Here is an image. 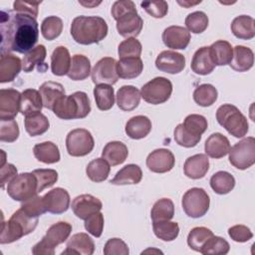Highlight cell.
Segmentation results:
<instances>
[{"instance_id": "obj_1", "label": "cell", "mask_w": 255, "mask_h": 255, "mask_svg": "<svg viewBox=\"0 0 255 255\" xmlns=\"http://www.w3.org/2000/svg\"><path fill=\"white\" fill-rule=\"evenodd\" d=\"M1 55L10 52L28 53L38 41L39 28L35 18L15 11H1Z\"/></svg>"}, {"instance_id": "obj_2", "label": "cell", "mask_w": 255, "mask_h": 255, "mask_svg": "<svg viewBox=\"0 0 255 255\" xmlns=\"http://www.w3.org/2000/svg\"><path fill=\"white\" fill-rule=\"evenodd\" d=\"M71 35L78 44H98L107 37L108 25L100 16H78L71 24Z\"/></svg>"}, {"instance_id": "obj_3", "label": "cell", "mask_w": 255, "mask_h": 255, "mask_svg": "<svg viewBox=\"0 0 255 255\" xmlns=\"http://www.w3.org/2000/svg\"><path fill=\"white\" fill-rule=\"evenodd\" d=\"M38 225V218L28 215L21 207L15 211L10 219L2 224L0 243L8 244L19 240L33 232Z\"/></svg>"}, {"instance_id": "obj_4", "label": "cell", "mask_w": 255, "mask_h": 255, "mask_svg": "<svg viewBox=\"0 0 255 255\" xmlns=\"http://www.w3.org/2000/svg\"><path fill=\"white\" fill-rule=\"evenodd\" d=\"M207 120L197 114L188 115L182 124L174 129L175 142L183 147H193L201 139V134L207 129Z\"/></svg>"}, {"instance_id": "obj_5", "label": "cell", "mask_w": 255, "mask_h": 255, "mask_svg": "<svg viewBox=\"0 0 255 255\" xmlns=\"http://www.w3.org/2000/svg\"><path fill=\"white\" fill-rule=\"evenodd\" d=\"M53 113L62 120L84 119L91 112V103L85 92H75L63 97L53 108Z\"/></svg>"}, {"instance_id": "obj_6", "label": "cell", "mask_w": 255, "mask_h": 255, "mask_svg": "<svg viewBox=\"0 0 255 255\" xmlns=\"http://www.w3.org/2000/svg\"><path fill=\"white\" fill-rule=\"evenodd\" d=\"M216 120L234 137H243L248 132L249 125L246 117L233 105L220 106L216 111Z\"/></svg>"}, {"instance_id": "obj_7", "label": "cell", "mask_w": 255, "mask_h": 255, "mask_svg": "<svg viewBox=\"0 0 255 255\" xmlns=\"http://www.w3.org/2000/svg\"><path fill=\"white\" fill-rule=\"evenodd\" d=\"M8 195L16 201H25L37 195L38 183L32 172H23L14 177L7 186Z\"/></svg>"}, {"instance_id": "obj_8", "label": "cell", "mask_w": 255, "mask_h": 255, "mask_svg": "<svg viewBox=\"0 0 255 255\" xmlns=\"http://www.w3.org/2000/svg\"><path fill=\"white\" fill-rule=\"evenodd\" d=\"M181 204L183 211L187 216L191 218H199L205 215L208 211L210 199L203 188L192 187L183 194Z\"/></svg>"}, {"instance_id": "obj_9", "label": "cell", "mask_w": 255, "mask_h": 255, "mask_svg": "<svg viewBox=\"0 0 255 255\" xmlns=\"http://www.w3.org/2000/svg\"><path fill=\"white\" fill-rule=\"evenodd\" d=\"M229 162L236 168L244 170L255 162V138L248 136L235 143L229 149Z\"/></svg>"}, {"instance_id": "obj_10", "label": "cell", "mask_w": 255, "mask_h": 255, "mask_svg": "<svg viewBox=\"0 0 255 255\" xmlns=\"http://www.w3.org/2000/svg\"><path fill=\"white\" fill-rule=\"evenodd\" d=\"M172 84L164 77H156L141 87L140 96L148 104L165 103L171 96Z\"/></svg>"}, {"instance_id": "obj_11", "label": "cell", "mask_w": 255, "mask_h": 255, "mask_svg": "<svg viewBox=\"0 0 255 255\" xmlns=\"http://www.w3.org/2000/svg\"><path fill=\"white\" fill-rule=\"evenodd\" d=\"M94 146V137L86 128H75L67 134L66 147L72 156H85L93 150Z\"/></svg>"}, {"instance_id": "obj_12", "label": "cell", "mask_w": 255, "mask_h": 255, "mask_svg": "<svg viewBox=\"0 0 255 255\" xmlns=\"http://www.w3.org/2000/svg\"><path fill=\"white\" fill-rule=\"evenodd\" d=\"M91 76L93 83L96 85H115L119 80L116 59L105 57L99 60L94 66Z\"/></svg>"}, {"instance_id": "obj_13", "label": "cell", "mask_w": 255, "mask_h": 255, "mask_svg": "<svg viewBox=\"0 0 255 255\" xmlns=\"http://www.w3.org/2000/svg\"><path fill=\"white\" fill-rule=\"evenodd\" d=\"M21 93L15 89L0 91V121L14 120L20 112Z\"/></svg>"}, {"instance_id": "obj_14", "label": "cell", "mask_w": 255, "mask_h": 255, "mask_svg": "<svg viewBox=\"0 0 255 255\" xmlns=\"http://www.w3.org/2000/svg\"><path fill=\"white\" fill-rule=\"evenodd\" d=\"M175 163L173 153L166 148H157L151 151L146 157V166L155 173L170 171Z\"/></svg>"}, {"instance_id": "obj_15", "label": "cell", "mask_w": 255, "mask_h": 255, "mask_svg": "<svg viewBox=\"0 0 255 255\" xmlns=\"http://www.w3.org/2000/svg\"><path fill=\"white\" fill-rule=\"evenodd\" d=\"M143 26L141 17L137 14L136 9L127 12L117 20V30L125 38L137 37Z\"/></svg>"}, {"instance_id": "obj_16", "label": "cell", "mask_w": 255, "mask_h": 255, "mask_svg": "<svg viewBox=\"0 0 255 255\" xmlns=\"http://www.w3.org/2000/svg\"><path fill=\"white\" fill-rule=\"evenodd\" d=\"M155 67L167 74H178L185 67V57L174 51H162L155 59Z\"/></svg>"}, {"instance_id": "obj_17", "label": "cell", "mask_w": 255, "mask_h": 255, "mask_svg": "<svg viewBox=\"0 0 255 255\" xmlns=\"http://www.w3.org/2000/svg\"><path fill=\"white\" fill-rule=\"evenodd\" d=\"M43 201L48 212L61 214L66 212L70 207V194L66 189L56 187L43 196Z\"/></svg>"}, {"instance_id": "obj_18", "label": "cell", "mask_w": 255, "mask_h": 255, "mask_svg": "<svg viewBox=\"0 0 255 255\" xmlns=\"http://www.w3.org/2000/svg\"><path fill=\"white\" fill-rule=\"evenodd\" d=\"M102 201L92 194H81L72 201V210L80 219H87L90 215L101 211Z\"/></svg>"}, {"instance_id": "obj_19", "label": "cell", "mask_w": 255, "mask_h": 255, "mask_svg": "<svg viewBox=\"0 0 255 255\" xmlns=\"http://www.w3.org/2000/svg\"><path fill=\"white\" fill-rule=\"evenodd\" d=\"M162 41L167 48L184 50L190 42V33L181 26H169L162 32Z\"/></svg>"}, {"instance_id": "obj_20", "label": "cell", "mask_w": 255, "mask_h": 255, "mask_svg": "<svg viewBox=\"0 0 255 255\" xmlns=\"http://www.w3.org/2000/svg\"><path fill=\"white\" fill-rule=\"evenodd\" d=\"M64 254H78V255H92L95 251V243L87 233H76L68 240Z\"/></svg>"}, {"instance_id": "obj_21", "label": "cell", "mask_w": 255, "mask_h": 255, "mask_svg": "<svg viewBox=\"0 0 255 255\" xmlns=\"http://www.w3.org/2000/svg\"><path fill=\"white\" fill-rule=\"evenodd\" d=\"M72 232V225L66 221H59L51 225L42 241L47 244L50 248L55 250V247L64 243Z\"/></svg>"}, {"instance_id": "obj_22", "label": "cell", "mask_w": 255, "mask_h": 255, "mask_svg": "<svg viewBox=\"0 0 255 255\" xmlns=\"http://www.w3.org/2000/svg\"><path fill=\"white\" fill-rule=\"evenodd\" d=\"M209 169V159L206 154L198 153L189 156L183 165L184 174L191 179L204 177Z\"/></svg>"}, {"instance_id": "obj_23", "label": "cell", "mask_w": 255, "mask_h": 255, "mask_svg": "<svg viewBox=\"0 0 255 255\" xmlns=\"http://www.w3.org/2000/svg\"><path fill=\"white\" fill-rule=\"evenodd\" d=\"M229 139L220 132L210 134L204 143L206 155L212 158H221L225 156L230 149Z\"/></svg>"}, {"instance_id": "obj_24", "label": "cell", "mask_w": 255, "mask_h": 255, "mask_svg": "<svg viewBox=\"0 0 255 255\" xmlns=\"http://www.w3.org/2000/svg\"><path fill=\"white\" fill-rule=\"evenodd\" d=\"M39 92L42 97L43 106L48 110H53L54 106L66 96L63 85L52 81L43 83L39 89Z\"/></svg>"}, {"instance_id": "obj_25", "label": "cell", "mask_w": 255, "mask_h": 255, "mask_svg": "<svg viewBox=\"0 0 255 255\" xmlns=\"http://www.w3.org/2000/svg\"><path fill=\"white\" fill-rule=\"evenodd\" d=\"M140 91L133 86H123L117 93V105L125 111L130 112L136 109L140 102Z\"/></svg>"}, {"instance_id": "obj_26", "label": "cell", "mask_w": 255, "mask_h": 255, "mask_svg": "<svg viewBox=\"0 0 255 255\" xmlns=\"http://www.w3.org/2000/svg\"><path fill=\"white\" fill-rule=\"evenodd\" d=\"M22 69V62L19 57L13 54L1 55L0 59V83L14 81Z\"/></svg>"}, {"instance_id": "obj_27", "label": "cell", "mask_w": 255, "mask_h": 255, "mask_svg": "<svg viewBox=\"0 0 255 255\" xmlns=\"http://www.w3.org/2000/svg\"><path fill=\"white\" fill-rule=\"evenodd\" d=\"M254 64L253 51L245 46L237 45L233 48V56L230 61V67L236 72H247Z\"/></svg>"}, {"instance_id": "obj_28", "label": "cell", "mask_w": 255, "mask_h": 255, "mask_svg": "<svg viewBox=\"0 0 255 255\" xmlns=\"http://www.w3.org/2000/svg\"><path fill=\"white\" fill-rule=\"evenodd\" d=\"M43 107V101L39 91L35 89H27L21 93L20 113L23 116L26 117L40 113Z\"/></svg>"}, {"instance_id": "obj_29", "label": "cell", "mask_w": 255, "mask_h": 255, "mask_svg": "<svg viewBox=\"0 0 255 255\" xmlns=\"http://www.w3.org/2000/svg\"><path fill=\"white\" fill-rule=\"evenodd\" d=\"M191 70L201 76L209 75L215 68V65L211 59L209 47H201L194 53L191 64Z\"/></svg>"}, {"instance_id": "obj_30", "label": "cell", "mask_w": 255, "mask_h": 255, "mask_svg": "<svg viewBox=\"0 0 255 255\" xmlns=\"http://www.w3.org/2000/svg\"><path fill=\"white\" fill-rule=\"evenodd\" d=\"M128 149L127 145L124 142L117 140L108 142L102 151V157L106 159L112 166L125 162L128 158Z\"/></svg>"}, {"instance_id": "obj_31", "label": "cell", "mask_w": 255, "mask_h": 255, "mask_svg": "<svg viewBox=\"0 0 255 255\" xmlns=\"http://www.w3.org/2000/svg\"><path fill=\"white\" fill-rule=\"evenodd\" d=\"M125 130L130 138L140 139L150 132L151 122L145 116H135L128 121Z\"/></svg>"}, {"instance_id": "obj_32", "label": "cell", "mask_w": 255, "mask_h": 255, "mask_svg": "<svg viewBox=\"0 0 255 255\" xmlns=\"http://www.w3.org/2000/svg\"><path fill=\"white\" fill-rule=\"evenodd\" d=\"M69 50L64 46H58L51 55V71L55 76H65L71 67Z\"/></svg>"}, {"instance_id": "obj_33", "label": "cell", "mask_w": 255, "mask_h": 255, "mask_svg": "<svg viewBox=\"0 0 255 255\" xmlns=\"http://www.w3.org/2000/svg\"><path fill=\"white\" fill-rule=\"evenodd\" d=\"M230 28L233 35L241 40H250L255 36V21L248 15H240L234 18Z\"/></svg>"}, {"instance_id": "obj_34", "label": "cell", "mask_w": 255, "mask_h": 255, "mask_svg": "<svg viewBox=\"0 0 255 255\" xmlns=\"http://www.w3.org/2000/svg\"><path fill=\"white\" fill-rule=\"evenodd\" d=\"M142 178L141 168L133 163L125 165L120 169L115 177L111 179L110 183L115 185H126V184H137Z\"/></svg>"}, {"instance_id": "obj_35", "label": "cell", "mask_w": 255, "mask_h": 255, "mask_svg": "<svg viewBox=\"0 0 255 255\" xmlns=\"http://www.w3.org/2000/svg\"><path fill=\"white\" fill-rule=\"evenodd\" d=\"M210 56L215 66L229 65L233 56L231 44L225 40H218L209 46Z\"/></svg>"}, {"instance_id": "obj_36", "label": "cell", "mask_w": 255, "mask_h": 255, "mask_svg": "<svg viewBox=\"0 0 255 255\" xmlns=\"http://www.w3.org/2000/svg\"><path fill=\"white\" fill-rule=\"evenodd\" d=\"M33 153L37 160L47 164L56 163L61 157L59 147L52 141H44L35 144L33 147Z\"/></svg>"}, {"instance_id": "obj_37", "label": "cell", "mask_w": 255, "mask_h": 255, "mask_svg": "<svg viewBox=\"0 0 255 255\" xmlns=\"http://www.w3.org/2000/svg\"><path fill=\"white\" fill-rule=\"evenodd\" d=\"M143 70L140 58H125L117 62V72L119 78L129 80L138 77Z\"/></svg>"}, {"instance_id": "obj_38", "label": "cell", "mask_w": 255, "mask_h": 255, "mask_svg": "<svg viewBox=\"0 0 255 255\" xmlns=\"http://www.w3.org/2000/svg\"><path fill=\"white\" fill-rule=\"evenodd\" d=\"M91 62L88 57L76 54L72 57L68 77L73 81H83L91 74Z\"/></svg>"}, {"instance_id": "obj_39", "label": "cell", "mask_w": 255, "mask_h": 255, "mask_svg": "<svg viewBox=\"0 0 255 255\" xmlns=\"http://www.w3.org/2000/svg\"><path fill=\"white\" fill-rule=\"evenodd\" d=\"M47 51L44 45H38L25 54L22 61V69L26 73H30L35 67H38L39 71H42L41 66L44 65Z\"/></svg>"}, {"instance_id": "obj_40", "label": "cell", "mask_w": 255, "mask_h": 255, "mask_svg": "<svg viewBox=\"0 0 255 255\" xmlns=\"http://www.w3.org/2000/svg\"><path fill=\"white\" fill-rule=\"evenodd\" d=\"M24 125H25V129L26 131L31 135V136H37L45 133L49 128H50V123L48 118L43 115L41 112L26 116L24 120Z\"/></svg>"}, {"instance_id": "obj_41", "label": "cell", "mask_w": 255, "mask_h": 255, "mask_svg": "<svg viewBox=\"0 0 255 255\" xmlns=\"http://www.w3.org/2000/svg\"><path fill=\"white\" fill-rule=\"evenodd\" d=\"M210 186L217 194H227L235 186V178L227 171H217L210 178Z\"/></svg>"}, {"instance_id": "obj_42", "label": "cell", "mask_w": 255, "mask_h": 255, "mask_svg": "<svg viewBox=\"0 0 255 255\" xmlns=\"http://www.w3.org/2000/svg\"><path fill=\"white\" fill-rule=\"evenodd\" d=\"M94 97L96 105L101 111H109L115 104L114 88L110 85H97L94 88Z\"/></svg>"}, {"instance_id": "obj_43", "label": "cell", "mask_w": 255, "mask_h": 255, "mask_svg": "<svg viewBox=\"0 0 255 255\" xmlns=\"http://www.w3.org/2000/svg\"><path fill=\"white\" fill-rule=\"evenodd\" d=\"M111 167L109 162L102 158H96L90 161L86 167L88 177L94 182H102L106 180L110 174Z\"/></svg>"}, {"instance_id": "obj_44", "label": "cell", "mask_w": 255, "mask_h": 255, "mask_svg": "<svg viewBox=\"0 0 255 255\" xmlns=\"http://www.w3.org/2000/svg\"><path fill=\"white\" fill-rule=\"evenodd\" d=\"M154 235L162 241H172L179 234V226L176 222L169 220L152 221Z\"/></svg>"}, {"instance_id": "obj_45", "label": "cell", "mask_w": 255, "mask_h": 255, "mask_svg": "<svg viewBox=\"0 0 255 255\" xmlns=\"http://www.w3.org/2000/svg\"><path fill=\"white\" fill-rule=\"evenodd\" d=\"M218 97L216 88L210 84H202L193 92V100L200 107L212 106Z\"/></svg>"}, {"instance_id": "obj_46", "label": "cell", "mask_w": 255, "mask_h": 255, "mask_svg": "<svg viewBox=\"0 0 255 255\" xmlns=\"http://www.w3.org/2000/svg\"><path fill=\"white\" fill-rule=\"evenodd\" d=\"M174 215V204L169 198L158 199L152 206L150 217L152 221L170 220Z\"/></svg>"}, {"instance_id": "obj_47", "label": "cell", "mask_w": 255, "mask_h": 255, "mask_svg": "<svg viewBox=\"0 0 255 255\" xmlns=\"http://www.w3.org/2000/svg\"><path fill=\"white\" fill-rule=\"evenodd\" d=\"M213 235V232L207 227H194L188 233L187 244L192 250L200 252L201 248L206 243V241Z\"/></svg>"}, {"instance_id": "obj_48", "label": "cell", "mask_w": 255, "mask_h": 255, "mask_svg": "<svg viewBox=\"0 0 255 255\" xmlns=\"http://www.w3.org/2000/svg\"><path fill=\"white\" fill-rule=\"evenodd\" d=\"M63 31V21L57 16H49L45 18L41 24V32L43 37L52 41L58 38Z\"/></svg>"}, {"instance_id": "obj_49", "label": "cell", "mask_w": 255, "mask_h": 255, "mask_svg": "<svg viewBox=\"0 0 255 255\" xmlns=\"http://www.w3.org/2000/svg\"><path fill=\"white\" fill-rule=\"evenodd\" d=\"M229 250V243L224 238L213 235L206 241L199 253L204 255H225Z\"/></svg>"}, {"instance_id": "obj_50", "label": "cell", "mask_w": 255, "mask_h": 255, "mask_svg": "<svg viewBox=\"0 0 255 255\" xmlns=\"http://www.w3.org/2000/svg\"><path fill=\"white\" fill-rule=\"evenodd\" d=\"M185 26L189 33L200 34L208 27V17L202 11L192 12L186 16Z\"/></svg>"}, {"instance_id": "obj_51", "label": "cell", "mask_w": 255, "mask_h": 255, "mask_svg": "<svg viewBox=\"0 0 255 255\" xmlns=\"http://www.w3.org/2000/svg\"><path fill=\"white\" fill-rule=\"evenodd\" d=\"M141 44L136 38H128L120 43L118 53L120 59L139 58L141 54Z\"/></svg>"}, {"instance_id": "obj_52", "label": "cell", "mask_w": 255, "mask_h": 255, "mask_svg": "<svg viewBox=\"0 0 255 255\" xmlns=\"http://www.w3.org/2000/svg\"><path fill=\"white\" fill-rule=\"evenodd\" d=\"M38 183V192L43 191L47 187L53 186L58 180V172L51 168H40L32 171Z\"/></svg>"}, {"instance_id": "obj_53", "label": "cell", "mask_w": 255, "mask_h": 255, "mask_svg": "<svg viewBox=\"0 0 255 255\" xmlns=\"http://www.w3.org/2000/svg\"><path fill=\"white\" fill-rule=\"evenodd\" d=\"M19 127L15 120L0 121V140L13 142L19 137Z\"/></svg>"}, {"instance_id": "obj_54", "label": "cell", "mask_w": 255, "mask_h": 255, "mask_svg": "<svg viewBox=\"0 0 255 255\" xmlns=\"http://www.w3.org/2000/svg\"><path fill=\"white\" fill-rule=\"evenodd\" d=\"M21 208L32 217H39L45 212H47L46 207L44 205L43 196H34L28 200H25L21 204Z\"/></svg>"}, {"instance_id": "obj_55", "label": "cell", "mask_w": 255, "mask_h": 255, "mask_svg": "<svg viewBox=\"0 0 255 255\" xmlns=\"http://www.w3.org/2000/svg\"><path fill=\"white\" fill-rule=\"evenodd\" d=\"M104 223H105L104 215L99 211L90 215L87 219H85V228L90 234L99 238L103 233Z\"/></svg>"}, {"instance_id": "obj_56", "label": "cell", "mask_w": 255, "mask_h": 255, "mask_svg": "<svg viewBox=\"0 0 255 255\" xmlns=\"http://www.w3.org/2000/svg\"><path fill=\"white\" fill-rule=\"evenodd\" d=\"M140 6L144 11L153 18H163L168 11V4L166 1H143Z\"/></svg>"}, {"instance_id": "obj_57", "label": "cell", "mask_w": 255, "mask_h": 255, "mask_svg": "<svg viewBox=\"0 0 255 255\" xmlns=\"http://www.w3.org/2000/svg\"><path fill=\"white\" fill-rule=\"evenodd\" d=\"M128 245L120 238L109 239L104 247L105 255H128Z\"/></svg>"}, {"instance_id": "obj_58", "label": "cell", "mask_w": 255, "mask_h": 255, "mask_svg": "<svg viewBox=\"0 0 255 255\" xmlns=\"http://www.w3.org/2000/svg\"><path fill=\"white\" fill-rule=\"evenodd\" d=\"M228 235L236 242H247L253 237L252 231L245 225H234L228 229Z\"/></svg>"}, {"instance_id": "obj_59", "label": "cell", "mask_w": 255, "mask_h": 255, "mask_svg": "<svg viewBox=\"0 0 255 255\" xmlns=\"http://www.w3.org/2000/svg\"><path fill=\"white\" fill-rule=\"evenodd\" d=\"M134 9H135L134 2H132L130 0H119L113 4L111 13H112L113 18L117 21L122 15L126 14L128 11L134 10Z\"/></svg>"}, {"instance_id": "obj_60", "label": "cell", "mask_w": 255, "mask_h": 255, "mask_svg": "<svg viewBox=\"0 0 255 255\" xmlns=\"http://www.w3.org/2000/svg\"><path fill=\"white\" fill-rule=\"evenodd\" d=\"M40 3H29V2H23V1H15L13 3L14 11L17 13L27 14L32 16L33 18H37L38 16V7Z\"/></svg>"}, {"instance_id": "obj_61", "label": "cell", "mask_w": 255, "mask_h": 255, "mask_svg": "<svg viewBox=\"0 0 255 255\" xmlns=\"http://www.w3.org/2000/svg\"><path fill=\"white\" fill-rule=\"evenodd\" d=\"M17 168L11 163H5L1 166V187L4 188L6 183H9L14 177H16Z\"/></svg>"}]
</instances>
